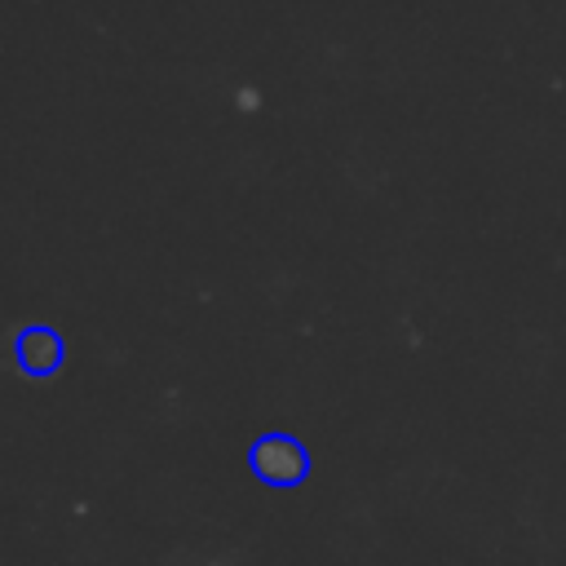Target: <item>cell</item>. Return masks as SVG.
Wrapping results in <instances>:
<instances>
[{"instance_id": "1", "label": "cell", "mask_w": 566, "mask_h": 566, "mask_svg": "<svg viewBox=\"0 0 566 566\" xmlns=\"http://www.w3.org/2000/svg\"><path fill=\"white\" fill-rule=\"evenodd\" d=\"M252 464H256V473H261L270 486H296V482L305 478V464H310V460H305V451L296 447V438L270 433V438L256 442Z\"/></svg>"}]
</instances>
